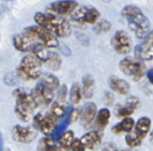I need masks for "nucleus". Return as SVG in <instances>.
I'll list each match as a JSON object with an SVG mask.
<instances>
[{
  "label": "nucleus",
  "instance_id": "nucleus-1",
  "mask_svg": "<svg viewBox=\"0 0 153 151\" xmlns=\"http://www.w3.org/2000/svg\"><path fill=\"white\" fill-rule=\"evenodd\" d=\"M121 14L126 20L130 30L138 38H144L151 32V22L138 6L127 4L122 9Z\"/></svg>",
  "mask_w": 153,
  "mask_h": 151
},
{
  "label": "nucleus",
  "instance_id": "nucleus-2",
  "mask_svg": "<svg viewBox=\"0 0 153 151\" xmlns=\"http://www.w3.org/2000/svg\"><path fill=\"white\" fill-rule=\"evenodd\" d=\"M34 21L39 26L46 29L56 38H66L72 32L70 23L61 16L38 12L34 14Z\"/></svg>",
  "mask_w": 153,
  "mask_h": 151
},
{
  "label": "nucleus",
  "instance_id": "nucleus-3",
  "mask_svg": "<svg viewBox=\"0 0 153 151\" xmlns=\"http://www.w3.org/2000/svg\"><path fill=\"white\" fill-rule=\"evenodd\" d=\"M13 97L15 98L14 111L16 115L22 122H28L31 119L39 106L32 97L31 91L24 88H19L13 91Z\"/></svg>",
  "mask_w": 153,
  "mask_h": 151
},
{
  "label": "nucleus",
  "instance_id": "nucleus-4",
  "mask_svg": "<svg viewBox=\"0 0 153 151\" xmlns=\"http://www.w3.org/2000/svg\"><path fill=\"white\" fill-rule=\"evenodd\" d=\"M17 76L25 81H33L42 75V62L34 55L25 56L16 70Z\"/></svg>",
  "mask_w": 153,
  "mask_h": 151
},
{
  "label": "nucleus",
  "instance_id": "nucleus-5",
  "mask_svg": "<svg viewBox=\"0 0 153 151\" xmlns=\"http://www.w3.org/2000/svg\"><path fill=\"white\" fill-rule=\"evenodd\" d=\"M119 68L125 75L130 77L134 81H140L147 70L144 61L133 56H127L122 59L119 63Z\"/></svg>",
  "mask_w": 153,
  "mask_h": 151
},
{
  "label": "nucleus",
  "instance_id": "nucleus-6",
  "mask_svg": "<svg viewBox=\"0 0 153 151\" xmlns=\"http://www.w3.org/2000/svg\"><path fill=\"white\" fill-rule=\"evenodd\" d=\"M24 32L33 38L38 42L45 45L48 47H57L59 46V42L55 35H53L51 32L47 30L46 29L35 25V26H30L24 29Z\"/></svg>",
  "mask_w": 153,
  "mask_h": 151
},
{
  "label": "nucleus",
  "instance_id": "nucleus-7",
  "mask_svg": "<svg viewBox=\"0 0 153 151\" xmlns=\"http://www.w3.org/2000/svg\"><path fill=\"white\" fill-rule=\"evenodd\" d=\"M100 16V11L93 6H80L77 8L72 14L71 19L79 23H88L93 24L96 23L98 19Z\"/></svg>",
  "mask_w": 153,
  "mask_h": 151
},
{
  "label": "nucleus",
  "instance_id": "nucleus-8",
  "mask_svg": "<svg viewBox=\"0 0 153 151\" xmlns=\"http://www.w3.org/2000/svg\"><path fill=\"white\" fill-rule=\"evenodd\" d=\"M57 119L51 114H37L33 116V126L34 129L40 131L45 135H52L56 127Z\"/></svg>",
  "mask_w": 153,
  "mask_h": 151
},
{
  "label": "nucleus",
  "instance_id": "nucleus-9",
  "mask_svg": "<svg viewBox=\"0 0 153 151\" xmlns=\"http://www.w3.org/2000/svg\"><path fill=\"white\" fill-rule=\"evenodd\" d=\"M111 46L118 54L126 55L131 51L132 39L126 31L118 30L111 38Z\"/></svg>",
  "mask_w": 153,
  "mask_h": 151
},
{
  "label": "nucleus",
  "instance_id": "nucleus-10",
  "mask_svg": "<svg viewBox=\"0 0 153 151\" xmlns=\"http://www.w3.org/2000/svg\"><path fill=\"white\" fill-rule=\"evenodd\" d=\"M77 7L78 3L75 0H57L47 6V12L56 15H67L72 14Z\"/></svg>",
  "mask_w": 153,
  "mask_h": 151
},
{
  "label": "nucleus",
  "instance_id": "nucleus-11",
  "mask_svg": "<svg viewBox=\"0 0 153 151\" xmlns=\"http://www.w3.org/2000/svg\"><path fill=\"white\" fill-rule=\"evenodd\" d=\"M134 56L142 61L153 60V30L135 47Z\"/></svg>",
  "mask_w": 153,
  "mask_h": 151
},
{
  "label": "nucleus",
  "instance_id": "nucleus-12",
  "mask_svg": "<svg viewBox=\"0 0 153 151\" xmlns=\"http://www.w3.org/2000/svg\"><path fill=\"white\" fill-rule=\"evenodd\" d=\"M31 95L34 98L37 104L39 105H49L54 98V90L44 85L41 82H39L31 90Z\"/></svg>",
  "mask_w": 153,
  "mask_h": 151
},
{
  "label": "nucleus",
  "instance_id": "nucleus-13",
  "mask_svg": "<svg viewBox=\"0 0 153 151\" xmlns=\"http://www.w3.org/2000/svg\"><path fill=\"white\" fill-rule=\"evenodd\" d=\"M13 139L20 143H30L37 137L36 129L22 125H15L12 130Z\"/></svg>",
  "mask_w": 153,
  "mask_h": 151
},
{
  "label": "nucleus",
  "instance_id": "nucleus-14",
  "mask_svg": "<svg viewBox=\"0 0 153 151\" xmlns=\"http://www.w3.org/2000/svg\"><path fill=\"white\" fill-rule=\"evenodd\" d=\"M37 40L28 34L19 33L13 37V45L20 52H32L34 47L39 44Z\"/></svg>",
  "mask_w": 153,
  "mask_h": 151
},
{
  "label": "nucleus",
  "instance_id": "nucleus-15",
  "mask_svg": "<svg viewBox=\"0 0 153 151\" xmlns=\"http://www.w3.org/2000/svg\"><path fill=\"white\" fill-rule=\"evenodd\" d=\"M140 100L136 97H129L124 105H117L115 107V114L118 118L129 117L139 107Z\"/></svg>",
  "mask_w": 153,
  "mask_h": 151
},
{
  "label": "nucleus",
  "instance_id": "nucleus-16",
  "mask_svg": "<svg viewBox=\"0 0 153 151\" xmlns=\"http://www.w3.org/2000/svg\"><path fill=\"white\" fill-rule=\"evenodd\" d=\"M98 115L97 106L93 102H87L81 110L80 123L84 128H88L96 119Z\"/></svg>",
  "mask_w": 153,
  "mask_h": 151
},
{
  "label": "nucleus",
  "instance_id": "nucleus-17",
  "mask_svg": "<svg viewBox=\"0 0 153 151\" xmlns=\"http://www.w3.org/2000/svg\"><path fill=\"white\" fill-rule=\"evenodd\" d=\"M80 141L85 147V149H88L90 150H97L101 145L102 138L100 134V132L91 131L85 133Z\"/></svg>",
  "mask_w": 153,
  "mask_h": 151
},
{
  "label": "nucleus",
  "instance_id": "nucleus-18",
  "mask_svg": "<svg viewBox=\"0 0 153 151\" xmlns=\"http://www.w3.org/2000/svg\"><path fill=\"white\" fill-rule=\"evenodd\" d=\"M108 84L110 89L119 95H126L130 90L129 83L117 76H111L108 79Z\"/></svg>",
  "mask_w": 153,
  "mask_h": 151
},
{
  "label": "nucleus",
  "instance_id": "nucleus-19",
  "mask_svg": "<svg viewBox=\"0 0 153 151\" xmlns=\"http://www.w3.org/2000/svg\"><path fill=\"white\" fill-rule=\"evenodd\" d=\"M151 127H152V120L146 116L142 117L136 123L134 126V133L141 140H143L147 136V134L150 132Z\"/></svg>",
  "mask_w": 153,
  "mask_h": 151
},
{
  "label": "nucleus",
  "instance_id": "nucleus-20",
  "mask_svg": "<svg viewBox=\"0 0 153 151\" xmlns=\"http://www.w3.org/2000/svg\"><path fill=\"white\" fill-rule=\"evenodd\" d=\"M134 126H135L134 120L131 117H126L117 124L114 125L112 127V132L116 134L131 133V132L134 129Z\"/></svg>",
  "mask_w": 153,
  "mask_h": 151
},
{
  "label": "nucleus",
  "instance_id": "nucleus-21",
  "mask_svg": "<svg viewBox=\"0 0 153 151\" xmlns=\"http://www.w3.org/2000/svg\"><path fill=\"white\" fill-rule=\"evenodd\" d=\"M111 114L108 108H102L98 112V115L95 119L94 125L96 127V131H103L108 124Z\"/></svg>",
  "mask_w": 153,
  "mask_h": 151
},
{
  "label": "nucleus",
  "instance_id": "nucleus-22",
  "mask_svg": "<svg viewBox=\"0 0 153 151\" xmlns=\"http://www.w3.org/2000/svg\"><path fill=\"white\" fill-rule=\"evenodd\" d=\"M95 81L91 74H86L82 78V94L86 98H91L94 94Z\"/></svg>",
  "mask_w": 153,
  "mask_h": 151
},
{
  "label": "nucleus",
  "instance_id": "nucleus-23",
  "mask_svg": "<svg viewBox=\"0 0 153 151\" xmlns=\"http://www.w3.org/2000/svg\"><path fill=\"white\" fill-rule=\"evenodd\" d=\"M37 151H58V146L52 137H45L39 140Z\"/></svg>",
  "mask_w": 153,
  "mask_h": 151
},
{
  "label": "nucleus",
  "instance_id": "nucleus-24",
  "mask_svg": "<svg viewBox=\"0 0 153 151\" xmlns=\"http://www.w3.org/2000/svg\"><path fill=\"white\" fill-rule=\"evenodd\" d=\"M39 82H41L44 85L48 86V88H50L54 91L60 88V82H59L58 78L56 76H55L54 74L49 73H42Z\"/></svg>",
  "mask_w": 153,
  "mask_h": 151
},
{
  "label": "nucleus",
  "instance_id": "nucleus-25",
  "mask_svg": "<svg viewBox=\"0 0 153 151\" xmlns=\"http://www.w3.org/2000/svg\"><path fill=\"white\" fill-rule=\"evenodd\" d=\"M58 141H59V145L63 150H72L73 144L75 141L74 132L73 131L65 132Z\"/></svg>",
  "mask_w": 153,
  "mask_h": 151
},
{
  "label": "nucleus",
  "instance_id": "nucleus-26",
  "mask_svg": "<svg viewBox=\"0 0 153 151\" xmlns=\"http://www.w3.org/2000/svg\"><path fill=\"white\" fill-rule=\"evenodd\" d=\"M50 53L51 51L48 50V47H46L45 45L41 44V43H39L35 47L34 49L32 50V54L38 58L39 59L42 63H46L48 58H49V56H50Z\"/></svg>",
  "mask_w": 153,
  "mask_h": 151
},
{
  "label": "nucleus",
  "instance_id": "nucleus-27",
  "mask_svg": "<svg viewBox=\"0 0 153 151\" xmlns=\"http://www.w3.org/2000/svg\"><path fill=\"white\" fill-rule=\"evenodd\" d=\"M82 90L81 89V86L79 83L75 82L72 85L70 92H69V99L70 102L73 105H77L81 102L82 96Z\"/></svg>",
  "mask_w": 153,
  "mask_h": 151
},
{
  "label": "nucleus",
  "instance_id": "nucleus-28",
  "mask_svg": "<svg viewBox=\"0 0 153 151\" xmlns=\"http://www.w3.org/2000/svg\"><path fill=\"white\" fill-rule=\"evenodd\" d=\"M71 123H72V122H71L70 116H69V115H68V113H67V115H66V116L65 117V119H64L62 122H60V123L56 125V127L54 132L52 133L51 137H52L55 141H56V140H59L60 137L62 136V134L65 132V129L67 128V126H68Z\"/></svg>",
  "mask_w": 153,
  "mask_h": 151
},
{
  "label": "nucleus",
  "instance_id": "nucleus-29",
  "mask_svg": "<svg viewBox=\"0 0 153 151\" xmlns=\"http://www.w3.org/2000/svg\"><path fill=\"white\" fill-rule=\"evenodd\" d=\"M46 65L52 71H58L62 64V59L59 54L51 51L48 60L45 63Z\"/></svg>",
  "mask_w": 153,
  "mask_h": 151
},
{
  "label": "nucleus",
  "instance_id": "nucleus-30",
  "mask_svg": "<svg viewBox=\"0 0 153 151\" xmlns=\"http://www.w3.org/2000/svg\"><path fill=\"white\" fill-rule=\"evenodd\" d=\"M50 113L56 118V119H60L63 117H65L67 113H66V109L65 107V106L63 105V103L59 102V101H55L52 106H51V109H50Z\"/></svg>",
  "mask_w": 153,
  "mask_h": 151
},
{
  "label": "nucleus",
  "instance_id": "nucleus-31",
  "mask_svg": "<svg viewBox=\"0 0 153 151\" xmlns=\"http://www.w3.org/2000/svg\"><path fill=\"white\" fill-rule=\"evenodd\" d=\"M112 25L111 22L107 21V20H102L99 22H97L93 28V30L95 31V33L97 34H101L104 32H108L110 30Z\"/></svg>",
  "mask_w": 153,
  "mask_h": 151
},
{
  "label": "nucleus",
  "instance_id": "nucleus-32",
  "mask_svg": "<svg viewBox=\"0 0 153 151\" xmlns=\"http://www.w3.org/2000/svg\"><path fill=\"white\" fill-rule=\"evenodd\" d=\"M142 141L143 140L138 138L134 133H128L126 136V142L127 146H129L131 148H136V147L141 146Z\"/></svg>",
  "mask_w": 153,
  "mask_h": 151
},
{
  "label": "nucleus",
  "instance_id": "nucleus-33",
  "mask_svg": "<svg viewBox=\"0 0 153 151\" xmlns=\"http://www.w3.org/2000/svg\"><path fill=\"white\" fill-rule=\"evenodd\" d=\"M66 94H67V89H66V86L65 85H63L61 86L59 89H58V91H57V101L63 103L65 100V97H66Z\"/></svg>",
  "mask_w": 153,
  "mask_h": 151
},
{
  "label": "nucleus",
  "instance_id": "nucleus-34",
  "mask_svg": "<svg viewBox=\"0 0 153 151\" xmlns=\"http://www.w3.org/2000/svg\"><path fill=\"white\" fill-rule=\"evenodd\" d=\"M68 115H69V116H70L71 122L74 123V122H75V121L79 118V116L81 115V111L78 110V109H76V108H73V109H71V110L68 112Z\"/></svg>",
  "mask_w": 153,
  "mask_h": 151
},
{
  "label": "nucleus",
  "instance_id": "nucleus-35",
  "mask_svg": "<svg viewBox=\"0 0 153 151\" xmlns=\"http://www.w3.org/2000/svg\"><path fill=\"white\" fill-rule=\"evenodd\" d=\"M103 100H104V103L107 106H112L113 103H114V96H113V94L110 93V92H106L104 94Z\"/></svg>",
  "mask_w": 153,
  "mask_h": 151
},
{
  "label": "nucleus",
  "instance_id": "nucleus-36",
  "mask_svg": "<svg viewBox=\"0 0 153 151\" xmlns=\"http://www.w3.org/2000/svg\"><path fill=\"white\" fill-rule=\"evenodd\" d=\"M72 151H85V147L80 140H75L72 147Z\"/></svg>",
  "mask_w": 153,
  "mask_h": 151
},
{
  "label": "nucleus",
  "instance_id": "nucleus-37",
  "mask_svg": "<svg viewBox=\"0 0 153 151\" xmlns=\"http://www.w3.org/2000/svg\"><path fill=\"white\" fill-rule=\"evenodd\" d=\"M147 78H148L149 81L153 85V68L150 69V70L147 72Z\"/></svg>",
  "mask_w": 153,
  "mask_h": 151
},
{
  "label": "nucleus",
  "instance_id": "nucleus-38",
  "mask_svg": "<svg viewBox=\"0 0 153 151\" xmlns=\"http://www.w3.org/2000/svg\"><path fill=\"white\" fill-rule=\"evenodd\" d=\"M150 140H151V142L153 144V131L151 132V134H150Z\"/></svg>",
  "mask_w": 153,
  "mask_h": 151
},
{
  "label": "nucleus",
  "instance_id": "nucleus-39",
  "mask_svg": "<svg viewBox=\"0 0 153 151\" xmlns=\"http://www.w3.org/2000/svg\"><path fill=\"white\" fill-rule=\"evenodd\" d=\"M102 151H111V150H110L109 149H108V148H106L105 150H102Z\"/></svg>",
  "mask_w": 153,
  "mask_h": 151
},
{
  "label": "nucleus",
  "instance_id": "nucleus-40",
  "mask_svg": "<svg viewBox=\"0 0 153 151\" xmlns=\"http://www.w3.org/2000/svg\"><path fill=\"white\" fill-rule=\"evenodd\" d=\"M2 151H11L10 150H8V149H6V150H2Z\"/></svg>",
  "mask_w": 153,
  "mask_h": 151
},
{
  "label": "nucleus",
  "instance_id": "nucleus-41",
  "mask_svg": "<svg viewBox=\"0 0 153 151\" xmlns=\"http://www.w3.org/2000/svg\"><path fill=\"white\" fill-rule=\"evenodd\" d=\"M4 1H13V0H4Z\"/></svg>",
  "mask_w": 153,
  "mask_h": 151
},
{
  "label": "nucleus",
  "instance_id": "nucleus-42",
  "mask_svg": "<svg viewBox=\"0 0 153 151\" xmlns=\"http://www.w3.org/2000/svg\"><path fill=\"white\" fill-rule=\"evenodd\" d=\"M116 151H127V150H116Z\"/></svg>",
  "mask_w": 153,
  "mask_h": 151
}]
</instances>
